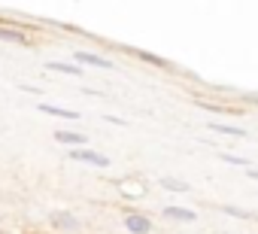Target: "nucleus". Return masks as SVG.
<instances>
[{"label":"nucleus","instance_id":"f257e3e1","mask_svg":"<svg viewBox=\"0 0 258 234\" xmlns=\"http://www.w3.org/2000/svg\"><path fill=\"white\" fill-rule=\"evenodd\" d=\"M70 158H73V161L94 164V167H109V158H106V155H100V152H94V149H85V146L73 149V152H70Z\"/></svg>","mask_w":258,"mask_h":234},{"label":"nucleus","instance_id":"f03ea898","mask_svg":"<svg viewBox=\"0 0 258 234\" xmlns=\"http://www.w3.org/2000/svg\"><path fill=\"white\" fill-rule=\"evenodd\" d=\"M124 231H131V234H149L152 231V219L140 216V213H127L124 216Z\"/></svg>","mask_w":258,"mask_h":234},{"label":"nucleus","instance_id":"7ed1b4c3","mask_svg":"<svg viewBox=\"0 0 258 234\" xmlns=\"http://www.w3.org/2000/svg\"><path fill=\"white\" fill-rule=\"evenodd\" d=\"M52 225H55L58 231H79V219L70 216V213H64V210H55V213H52Z\"/></svg>","mask_w":258,"mask_h":234},{"label":"nucleus","instance_id":"20e7f679","mask_svg":"<svg viewBox=\"0 0 258 234\" xmlns=\"http://www.w3.org/2000/svg\"><path fill=\"white\" fill-rule=\"evenodd\" d=\"M73 58L82 61V64H88V67H103V70H112V67H115L112 61H106V58H100V55H94V52H82V49H76Z\"/></svg>","mask_w":258,"mask_h":234},{"label":"nucleus","instance_id":"39448f33","mask_svg":"<svg viewBox=\"0 0 258 234\" xmlns=\"http://www.w3.org/2000/svg\"><path fill=\"white\" fill-rule=\"evenodd\" d=\"M37 109L46 112V115H58V119H73V122L79 119V112H76V109H64V106H55V103H40Z\"/></svg>","mask_w":258,"mask_h":234},{"label":"nucleus","instance_id":"423d86ee","mask_svg":"<svg viewBox=\"0 0 258 234\" xmlns=\"http://www.w3.org/2000/svg\"><path fill=\"white\" fill-rule=\"evenodd\" d=\"M164 216L173 219V222H195L198 213L195 210H185V207H164Z\"/></svg>","mask_w":258,"mask_h":234},{"label":"nucleus","instance_id":"0eeeda50","mask_svg":"<svg viewBox=\"0 0 258 234\" xmlns=\"http://www.w3.org/2000/svg\"><path fill=\"white\" fill-rule=\"evenodd\" d=\"M55 140L64 146H73V149L85 146V134H73V131H55Z\"/></svg>","mask_w":258,"mask_h":234},{"label":"nucleus","instance_id":"6e6552de","mask_svg":"<svg viewBox=\"0 0 258 234\" xmlns=\"http://www.w3.org/2000/svg\"><path fill=\"white\" fill-rule=\"evenodd\" d=\"M0 40H7V43H28V34L19 31V28H7V25H0Z\"/></svg>","mask_w":258,"mask_h":234},{"label":"nucleus","instance_id":"1a4fd4ad","mask_svg":"<svg viewBox=\"0 0 258 234\" xmlns=\"http://www.w3.org/2000/svg\"><path fill=\"white\" fill-rule=\"evenodd\" d=\"M134 55L140 58V61H146V64H152V67H170V61H164L161 55H152V52H143V49H134Z\"/></svg>","mask_w":258,"mask_h":234},{"label":"nucleus","instance_id":"9d476101","mask_svg":"<svg viewBox=\"0 0 258 234\" xmlns=\"http://www.w3.org/2000/svg\"><path fill=\"white\" fill-rule=\"evenodd\" d=\"M46 67H49V70H58V73H67V76H76V79H79V73H82L76 64H64V61H49Z\"/></svg>","mask_w":258,"mask_h":234},{"label":"nucleus","instance_id":"9b49d317","mask_svg":"<svg viewBox=\"0 0 258 234\" xmlns=\"http://www.w3.org/2000/svg\"><path fill=\"white\" fill-rule=\"evenodd\" d=\"M210 131H216V134H228V137H246L243 128H231V125H219V122H210Z\"/></svg>","mask_w":258,"mask_h":234},{"label":"nucleus","instance_id":"f8f14e48","mask_svg":"<svg viewBox=\"0 0 258 234\" xmlns=\"http://www.w3.org/2000/svg\"><path fill=\"white\" fill-rule=\"evenodd\" d=\"M161 186L167 192H188V183H179V180H161Z\"/></svg>","mask_w":258,"mask_h":234},{"label":"nucleus","instance_id":"ddd939ff","mask_svg":"<svg viewBox=\"0 0 258 234\" xmlns=\"http://www.w3.org/2000/svg\"><path fill=\"white\" fill-rule=\"evenodd\" d=\"M222 161H228V164H240V167H249V158H237V155H222Z\"/></svg>","mask_w":258,"mask_h":234},{"label":"nucleus","instance_id":"4468645a","mask_svg":"<svg viewBox=\"0 0 258 234\" xmlns=\"http://www.w3.org/2000/svg\"><path fill=\"white\" fill-rule=\"evenodd\" d=\"M222 213H228V216H234V219H249V213H246V210H237V207H222Z\"/></svg>","mask_w":258,"mask_h":234},{"label":"nucleus","instance_id":"2eb2a0df","mask_svg":"<svg viewBox=\"0 0 258 234\" xmlns=\"http://www.w3.org/2000/svg\"><path fill=\"white\" fill-rule=\"evenodd\" d=\"M249 177H255V180H258V170H255V167H252V170H249Z\"/></svg>","mask_w":258,"mask_h":234}]
</instances>
